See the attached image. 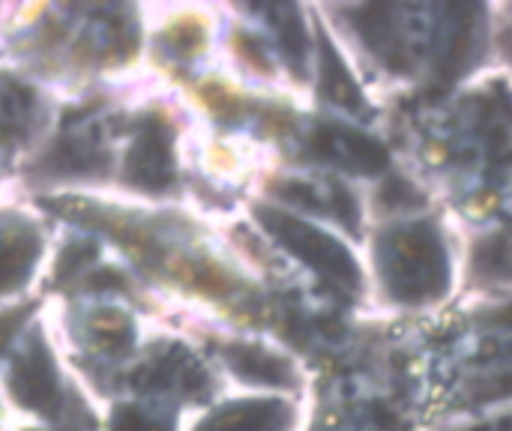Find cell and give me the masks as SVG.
Segmentation results:
<instances>
[{"label": "cell", "instance_id": "1", "mask_svg": "<svg viewBox=\"0 0 512 431\" xmlns=\"http://www.w3.org/2000/svg\"><path fill=\"white\" fill-rule=\"evenodd\" d=\"M390 282L396 279V288H408L414 297L432 294L441 285V249L432 234L423 228L402 231L390 240L387 255Z\"/></svg>", "mask_w": 512, "mask_h": 431}, {"label": "cell", "instance_id": "2", "mask_svg": "<svg viewBox=\"0 0 512 431\" xmlns=\"http://www.w3.org/2000/svg\"><path fill=\"white\" fill-rule=\"evenodd\" d=\"M264 222L270 225V231L279 234V240L291 252L306 258L321 273H327V276H333V279H339L345 285L357 282V270H354L351 255L339 243H333L327 234H321V231H315L306 222H297L291 216H270V213H264Z\"/></svg>", "mask_w": 512, "mask_h": 431}, {"label": "cell", "instance_id": "3", "mask_svg": "<svg viewBox=\"0 0 512 431\" xmlns=\"http://www.w3.org/2000/svg\"><path fill=\"white\" fill-rule=\"evenodd\" d=\"M321 150L345 162L348 168H360V171H372L384 165V150L351 129H327L321 135Z\"/></svg>", "mask_w": 512, "mask_h": 431}, {"label": "cell", "instance_id": "4", "mask_svg": "<svg viewBox=\"0 0 512 431\" xmlns=\"http://www.w3.org/2000/svg\"><path fill=\"white\" fill-rule=\"evenodd\" d=\"M54 375L51 366L45 360L42 351H30L21 357L18 369H15V393L21 402H27L30 408H51L54 402Z\"/></svg>", "mask_w": 512, "mask_h": 431}, {"label": "cell", "instance_id": "5", "mask_svg": "<svg viewBox=\"0 0 512 431\" xmlns=\"http://www.w3.org/2000/svg\"><path fill=\"white\" fill-rule=\"evenodd\" d=\"M129 168L132 174L141 180V183H150V186H162L171 174V162H168V144L159 132H147L132 156H129Z\"/></svg>", "mask_w": 512, "mask_h": 431}, {"label": "cell", "instance_id": "6", "mask_svg": "<svg viewBox=\"0 0 512 431\" xmlns=\"http://www.w3.org/2000/svg\"><path fill=\"white\" fill-rule=\"evenodd\" d=\"M276 420V408H237L222 414L216 423H210L207 431H264Z\"/></svg>", "mask_w": 512, "mask_h": 431}, {"label": "cell", "instance_id": "7", "mask_svg": "<svg viewBox=\"0 0 512 431\" xmlns=\"http://www.w3.org/2000/svg\"><path fill=\"white\" fill-rule=\"evenodd\" d=\"M231 363H234V369H240L243 375H249V378H261V381H273V378H279V375H282V366H279L273 357L258 354V351H246V348L234 351Z\"/></svg>", "mask_w": 512, "mask_h": 431}, {"label": "cell", "instance_id": "8", "mask_svg": "<svg viewBox=\"0 0 512 431\" xmlns=\"http://www.w3.org/2000/svg\"><path fill=\"white\" fill-rule=\"evenodd\" d=\"M33 258V243L24 240V243H15V246H6L0 252V288H9L30 264Z\"/></svg>", "mask_w": 512, "mask_h": 431}, {"label": "cell", "instance_id": "9", "mask_svg": "<svg viewBox=\"0 0 512 431\" xmlns=\"http://www.w3.org/2000/svg\"><path fill=\"white\" fill-rule=\"evenodd\" d=\"M114 431H162L153 420H147V417H141V414H135V411H123L120 414V420H117V429Z\"/></svg>", "mask_w": 512, "mask_h": 431}]
</instances>
